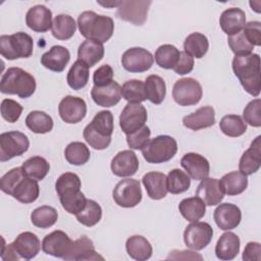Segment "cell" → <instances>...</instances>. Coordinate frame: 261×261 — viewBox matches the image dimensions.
<instances>
[{
  "instance_id": "c3c4849f",
  "label": "cell",
  "mask_w": 261,
  "mask_h": 261,
  "mask_svg": "<svg viewBox=\"0 0 261 261\" xmlns=\"http://www.w3.org/2000/svg\"><path fill=\"white\" fill-rule=\"evenodd\" d=\"M167 191L173 195L185 193L191 186L190 176L178 168H174L169 171L166 176Z\"/></svg>"
},
{
  "instance_id": "ab89813d",
  "label": "cell",
  "mask_w": 261,
  "mask_h": 261,
  "mask_svg": "<svg viewBox=\"0 0 261 261\" xmlns=\"http://www.w3.org/2000/svg\"><path fill=\"white\" fill-rule=\"evenodd\" d=\"M145 88L147 93V99L155 104H161L166 95V85L164 80L156 74L147 76L145 81Z\"/></svg>"
},
{
  "instance_id": "ba28073f",
  "label": "cell",
  "mask_w": 261,
  "mask_h": 261,
  "mask_svg": "<svg viewBox=\"0 0 261 261\" xmlns=\"http://www.w3.org/2000/svg\"><path fill=\"white\" fill-rule=\"evenodd\" d=\"M203 90L200 83L193 77L176 81L172 88V98L179 106H192L200 102Z\"/></svg>"
},
{
  "instance_id": "2e32d148",
  "label": "cell",
  "mask_w": 261,
  "mask_h": 261,
  "mask_svg": "<svg viewBox=\"0 0 261 261\" xmlns=\"http://www.w3.org/2000/svg\"><path fill=\"white\" fill-rule=\"evenodd\" d=\"M70 238L62 230H54L42 241V250L47 255L64 259L72 245Z\"/></svg>"
},
{
  "instance_id": "f5cc1de1",
  "label": "cell",
  "mask_w": 261,
  "mask_h": 261,
  "mask_svg": "<svg viewBox=\"0 0 261 261\" xmlns=\"http://www.w3.org/2000/svg\"><path fill=\"white\" fill-rule=\"evenodd\" d=\"M0 109L1 116L3 117V119L10 123L16 122L19 119L21 112L23 110L22 106L12 99H3L1 102Z\"/></svg>"
},
{
  "instance_id": "60d3db41",
  "label": "cell",
  "mask_w": 261,
  "mask_h": 261,
  "mask_svg": "<svg viewBox=\"0 0 261 261\" xmlns=\"http://www.w3.org/2000/svg\"><path fill=\"white\" fill-rule=\"evenodd\" d=\"M89 67L82 62L81 60H76L67 72V84L72 90H81L86 87L89 82Z\"/></svg>"
},
{
  "instance_id": "836d02e7",
  "label": "cell",
  "mask_w": 261,
  "mask_h": 261,
  "mask_svg": "<svg viewBox=\"0 0 261 261\" xmlns=\"http://www.w3.org/2000/svg\"><path fill=\"white\" fill-rule=\"evenodd\" d=\"M40 194V187L38 180L24 176L13 190L11 196L18 202L30 204L35 202Z\"/></svg>"
},
{
  "instance_id": "7dc6e473",
  "label": "cell",
  "mask_w": 261,
  "mask_h": 261,
  "mask_svg": "<svg viewBox=\"0 0 261 261\" xmlns=\"http://www.w3.org/2000/svg\"><path fill=\"white\" fill-rule=\"evenodd\" d=\"M77 221L85 226L92 227L96 225L102 218V208L94 200L87 199L85 208L75 215Z\"/></svg>"
},
{
  "instance_id": "6125c7cd",
  "label": "cell",
  "mask_w": 261,
  "mask_h": 261,
  "mask_svg": "<svg viewBox=\"0 0 261 261\" xmlns=\"http://www.w3.org/2000/svg\"><path fill=\"white\" fill-rule=\"evenodd\" d=\"M98 4L103 5L105 7H118L121 4V1H106V2H101V1H97Z\"/></svg>"
},
{
  "instance_id": "d4e9b609",
  "label": "cell",
  "mask_w": 261,
  "mask_h": 261,
  "mask_svg": "<svg viewBox=\"0 0 261 261\" xmlns=\"http://www.w3.org/2000/svg\"><path fill=\"white\" fill-rule=\"evenodd\" d=\"M64 260H104V258L96 252L92 240L83 236L72 242L70 250Z\"/></svg>"
},
{
  "instance_id": "4fadbf2b",
  "label": "cell",
  "mask_w": 261,
  "mask_h": 261,
  "mask_svg": "<svg viewBox=\"0 0 261 261\" xmlns=\"http://www.w3.org/2000/svg\"><path fill=\"white\" fill-rule=\"evenodd\" d=\"M154 56L150 51L141 47L127 49L121 57L122 67L129 72H144L151 68Z\"/></svg>"
},
{
  "instance_id": "52a82bcc",
  "label": "cell",
  "mask_w": 261,
  "mask_h": 261,
  "mask_svg": "<svg viewBox=\"0 0 261 261\" xmlns=\"http://www.w3.org/2000/svg\"><path fill=\"white\" fill-rule=\"evenodd\" d=\"M176 152V141L167 135H160L149 140L146 146L142 149L144 159L152 164L167 162L174 157Z\"/></svg>"
},
{
  "instance_id": "f907efd6",
  "label": "cell",
  "mask_w": 261,
  "mask_h": 261,
  "mask_svg": "<svg viewBox=\"0 0 261 261\" xmlns=\"http://www.w3.org/2000/svg\"><path fill=\"white\" fill-rule=\"evenodd\" d=\"M227 43L230 50L234 53L236 56L250 54L254 49V46L247 40L243 32H240L232 36H228Z\"/></svg>"
},
{
  "instance_id": "ffe728a7",
  "label": "cell",
  "mask_w": 261,
  "mask_h": 261,
  "mask_svg": "<svg viewBox=\"0 0 261 261\" xmlns=\"http://www.w3.org/2000/svg\"><path fill=\"white\" fill-rule=\"evenodd\" d=\"M91 97L98 106L112 107L116 105L122 97L121 87L115 81L103 87L94 86L91 90Z\"/></svg>"
},
{
  "instance_id": "816d5d0a",
  "label": "cell",
  "mask_w": 261,
  "mask_h": 261,
  "mask_svg": "<svg viewBox=\"0 0 261 261\" xmlns=\"http://www.w3.org/2000/svg\"><path fill=\"white\" fill-rule=\"evenodd\" d=\"M243 117L245 122L251 126H261V100L259 98H256L247 104L243 111Z\"/></svg>"
},
{
  "instance_id": "6da1fadb",
  "label": "cell",
  "mask_w": 261,
  "mask_h": 261,
  "mask_svg": "<svg viewBox=\"0 0 261 261\" xmlns=\"http://www.w3.org/2000/svg\"><path fill=\"white\" fill-rule=\"evenodd\" d=\"M82 181L73 172L62 173L55 182V190L62 208L69 214L76 215L87 203L85 195L81 192Z\"/></svg>"
},
{
  "instance_id": "3957f363",
  "label": "cell",
  "mask_w": 261,
  "mask_h": 261,
  "mask_svg": "<svg viewBox=\"0 0 261 261\" xmlns=\"http://www.w3.org/2000/svg\"><path fill=\"white\" fill-rule=\"evenodd\" d=\"M77 27L81 35L87 40L99 43L107 42L113 35V19L106 15L97 14L94 11H84L79 15Z\"/></svg>"
},
{
  "instance_id": "cb8c5ba5",
  "label": "cell",
  "mask_w": 261,
  "mask_h": 261,
  "mask_svg": "<svg viewBox=\"0 0 261 261\" xmlns=\"http://www.w3.org/2000/svg\"><path fill=\"white\" fill-rule=\"evenodd\" d=\"M70 59V53L67 48L55 45L51 49L45 52L41 57L42 65L54 72H61L65 69Z\"/></svg>"
},
{
  "instance_id": "f6af8a7d",
  "label": "cell",
  "mask_w": 261,
  "mask_h": 261,
  "mask_svg": "<svg viewBox=\"0 0 261 261\" xmlns=\"http://www.w3.org/2000/svg\"><path fill=\"white\" fill-rule=\"evenodd\" d=\"M91 153L86 144L82 142L69 143L64 150V157L71 165H84L90 159Z\"/></svg>"
},
{
  "instance_id": "5b68a950",
  "label": "cell",
  "mask_w": 261,
  "mask_h": 261,
  "mask_svg": "<svg viewBox=\"0 0 261 261\" xmlns=\"http://www.w3.org/2000/svg\"><path fill=\"white\" fill-rule=\"evenodd\" d=\"M36 80L20 67H9L0 81V91L3 94L17 95L21 99L31 97L36 91Z\"/></svg>"
},
{
  "instance_id": "bcb514c9",
  "label": "cell",
  "mask_w": 261,
  "mask_h": 261,
  "mask_svg": "<svg viewBox=\"0 0 261 261\" xmlns=\"http://www.w3.org/2000/svg\"><path fill=\"white\" fill-rule=\"evenodd\" d=\"M220 130L228 137L237 138L244 135L247 130V123L245 120L236 114H228L221 118L219 122Z\"/></svg>"
},
{
  "instance_id": "ac0fdd59",
  "label": "cell",
  "mask_w": 261,
  "mask_h": 261,
  "mask_svg": "<svg viewBox=\"0 0 261 261\" xmlns=\"http://www.w3.org/2000/svg\"><path fill=\"white\" fill-rule=\"evenodd\" d=\"M216 225L222 230L236 228L242 220L241 209L231 203H222L216 207L213 213Z\"/></svg>"
},
{
  "instance_id": "83f0119b",
  "label": "cell",
  "mask_w": 261,
  "mask_h": 261,
  "mask_svg": "<svg viewBox=\"0 0 261 261\" xmlns=\"http://www.w3.org/2000/svg\"><path fill=\"white\" fill-rule=\"evenodd\" d=\"M186 127L200 130L212 126L215 123V111L211 106H203L182 118Z\"/></svg>"
},
{
  "instance_id": "91938a15",
  "label": "cell",
  "mask_w": 261,
  "mask_h": 261,
  "mask_svg": "<svg viewBox=\"0 0 261 261\" xmlns=\"http://www.w3.org/2000/svg\"><path fill=\"white\" fill-rule=\"evenodd\" d=\"M167 259H173V260H178V259H182V260H188V259H190V260H203V257L201 255L197 254L196 252H193V251L173 250L169 253V255L167 256Z\"/></svg>"
},
{
  "instance_id": "4316f807",
  "label": "cell",
  "mask_w": 261,
  "mask_h": 261,
  "mask_svg": "<svg viewBox=\"0 0 261 261\" xmlns=\"http://www.w3.org/2000/svg\"><path fill=\"white\" fill-rule=\"evenodd\" d=\"M12 244L20 259L24 260L35 258L42 247L39 238L31 231L21 232L16 237Z\"/></svg>"
},
{
  "instance_id": "d590c367",
  "label": "cell",
  "mask_w": 261,
  "mask_h": 261,
  "mask_svg": "<svg viewBox=\"0 0 261 261\" xmlns=\"http://www.w3.org/2000/svg\"><path fill=\"white\" fill-rule=\"evenodd\" d=\"M76 30V23L72 16L68 14H58L52 22L51 32L55 39L66 41L70 39Z\"/></svg>"
},
{
  "instance_id": "e0dca14e",
  "label": "cell",
  "mask_w": 261,
  "mask_h": 261,
  "mask_svg": "<svg viewBox=\"0 0 261 261\" xmlns=\"http://www.w3.org/2000/svg\"><path fill=\"white\" fill-rule=\"evenodd\" d=\"M139 159L132 150H123L118 152L111 160L110 167L114 175L119 177H128L139 169Z\"/></svg>"
},
{
  "instance_id": "94428289",
  "label": "cell",
  "mask_w": 261,
  "mask_h": 261,
  "mask_svg": "<svg viewBox=\"0 0 261 261\" xmlns=\"http://www.w3.org/2000/svg\"><path fill=\"white\" fill-rule=\"evenodd\" d=\"M1 259L3 261H18L20 259L12 243L5 245L3 240V246L1 250Z\"/></svg>"
},
{
  "instance_id": "e575fe53",
  "label": "cell",
  "mask_w": 261,
  "mask_h": 261,
  "mask_svg": "<svg viewBox=\"0 0 261 261\" xmlns=\"http://www.w3.org/2000/svg\"><path fill=\"white\" fill-rule=\"evenodd\" d=\"M178 210L181 216L190 222L200 220L206 213V205L199 197L186 198L180 201Z\"/></svg>"
},
{
  "instance_id": "277c9868",
  "label": "cell",
  "mask_w": 261,
  "mask_h": 261,
  "mask_svg": "<svg viewBox=\"0 0 261 261\" xmlns=\"http://www.w3.org/2000/svg\"><path fill=\"white\" fill-rule=\"evenodd\" d=\"M114 129L113 114L109 110L96 113L92 121L84 129V139L95 150H104L111 143Z\"/></svg>"
},
{
  "instance_id": "484cf974",
  "label": "cell",
  "mask_w": 261,
  "mask_h": 261,
  "mask_svg": "<svg viewBox=\"0 0 261 261\" xmlns=\"http://www.w3.org/2000/svg\"><path fill=\"white\" fill-rule=\"evenodd\" d=\"M196 196L207 206L218 205L224 198V194L219 186V180L212 177H206L201 180L197 188Z\"/></svg>"
},
{
  "instance_id": "6f0895ef",
  "label": "cell",
  "mask_w": 261,
  "mask_h": 261,
  "mask_svg": "<svg viewBox=\"0 0 261 261\" xmlns=\"http://www.w3.org/2000/svg\"><path fill=\"white\" fill-rule=\"evenodd\" d=\"M194 68V58L190 56L185 51L180 52L179 58L175 64V66L172 68L175 73L179 75H184L187 73H190Z\"/></svg>"
},
{
  "instance_id": "8992f818",
  "label": "cell",
  "mask_w": 261,
  "mask_h": 261,
  "mask_svg": "<svg viewBox=\"0 0 261 261\" xmlns=\"http://www.w3.org/2000/svg\"><path fill=\"white\" fill-rule=\"evenodd\" d=\"M34 50L33 38L23 32L0 37V53L8 60L29 58Z\"/></svg>"
},
{
  "instance_id": "db71d44e",
  "label": "cell",
  "mask_w": 261,
  "mask_h": 261,
  "mask_svg": "<svg viewBox=\"0 0 261 261\" xmlns=\"http://www.w3.org/2000/svg\"><path fill=\"white\" fill-rule=\"evenodd\" d=\"M151 130L147 125H144L140 129L126 135V142L130 149L142 150L149 142Z\"/></svg>"
},
{
  "instance_id": "7bdbcfd3",
  "label": "cell",
  "mask_w": 261,
  "mask_h": 261,
  "mask_svg": "<svg viewBox=\"0 0 261 261\" xmlns=\"http://www.w3.org/2000/svg\"><path fill=\"white\" fill-rule=\"evenodd\" d=\"M58 213L54 207L44 205L36 208L31 213L32 223L39 228H49L56 223Z\"/></svg>"
},
{
  "instance_id": "b9f144b4",
  "label": "cell",
  "mask_w": 261,
  "mask_h": 261,
  "mask_svg": "<svg viewBox=\"0 0 261 261\" xmlns=\"http://www.w3.org/2000/svg\"><path fill=\"white\" fill-rule=\"evenodd\" d=\"M180 51L171 44H164L159 46L155 51V61L157 65L164 69H172L178 58Z\"/></svg>"
},
{
  "instance_id": "4dcf8cb0",
  "label": "cell",
  "mask_w": 261,
  "mask_h": 261,
  "mask_svg": "<svg viewBox=\"0 0 261 261\" xmlns=\"http://www.w3.org/2000/svg\"><path fill=\"white\" fill-rule=\"evenodd\" d=\"M104 56V46L102 43L86 40L77 49V59L84 62L88 67H93Z\"/></svg>"
},
{
  "instance_id": "11a10c76",
  "label": "cell",
  "mask_w": 261,
  "mask_h": 261,
  "mask_svg": "<svg viewBox=\"0 0 261 261\" xmlns=\"http://www.w3.org/2000/svg\"><path fill=\"white\" fill-rule=\"evenodd\" d=\"M247 38V40L253 46H260L261 45V22L254 20L246 22L243 31H242Z\"/></svg>"
},
{
  "instance_id": "f1b7e54d",
  "label": "cell",
  "mask_w": 261,
  "mask_h": 261,
  "mask_svg": "<svg viewBox=\"0 0 261 261\" xmlns=\"http://www.w3.org/2000/svg\"><path fill=\"white\" fill-rule=\"evenodd\" d=\"M240 238L231 232L226 231L220 236L215 246L216 257L223 261L234 259L240 252Z\"/></svg>"
},
{
  "instance_id": "7a4b0ae2",
  "label": "cell",
  "mask_w": 261,
  "mask_h": 261,
  "mask_svg": "<svg viewBox=\"0 0 261 261\" xmlns=\"http://www.w3.org/2000/svg\"><path fill=\"white\" fill-rule=\"evenodd\" d=\"M232 70L244 90L251 96L258 97L261 90L260 56L255 53L234 56Z\"/></svg>"
},
{
  "instance_id": "d6986e66",
  "label": "cell",
  "mask_w": 261,
  "mask_h": 261,
  "mask_svg": "<svg viewBox=\"0 0 261 261\" xmlns=\"http://www.w3.org/2000/svg\"><path fill=\"white\" fill-rule=\"evenodd\" d=\"M180 165L187 171V174L195 180L208 177L210 172L209 161L204 156L194 152L185 154L180 159Z\"/></svg>"
},
{
  "instance_id": "9a60e30c",
  "label": "cell",
  "mask_w": 261,
  "mask_h": 261,
  "mask_svg": "<svg viewBox=\"0 0 261 261\" xmlns=\"http://www.w3.org/2000/svg\"><path fill=\"white\" fill-rule=\"evenodd\" d=\"M151 1H121L117 7L116 15L135 25H142L145 23L151 5Z\"/></svg>"
},
{
  "instance_id": "1f68e13d",
  "label": "cell",
  "mask_w": 261,
  "mask_h": 261,
  "mask_svg": "<svg viewBox=\"0 0 261 261\" xmlns=\"http://www.w3.org/2000/svg\"><path fill=\"white\" fill-rule=\"evenodd\" d=\"M219 186L224 195L237 196L247 189L248 178L241 171H231L220 178Z\"/></svg>"
},
{
  "instance_id": "7c38bea8",
  "label": "cell",
  "mask_w": 261,
  "mask_h": 261,
  "mask_svg": "<svg viewBox=\"0 0 261 261\" xmlns=\"http://www.w3.org/2000/svg\"><path fill=\"white\" fill-rule=\"evenodd\" d=\"M148 113L141 103H128L122 109L119 116V125L125 134H132L143 127L147 121Z\"/></svg>"
},
{
  "instance_id": "ee69618b",
  "label": "cell",
  "mask_w": 261,
  "mask_h": 261,
  "mask_svg": "<svg viewBox=\"0 0 261 261\" xmlns=\"http://www.w3.org/2000/svg\"><path fill=\"white\" fill-rule=\"evenodd\" d=\"M121 95L128 103H142L146 101L145 83L140 80L126 81L121 87Z\"/></svg>"
},
{
  "instance_id": "f546056e",
  "label": "cell",
  "mask_w": 261,
  "mask_h": 261,
  "mask_svg": "<svg viewBox=\"0 0 261 261\" xmlns=\"http://www.w3.org/2000/svg\"><path fill=\"white\" fill-rule=\"evenodd\" d=\"M142 182L147 191L148 196L153 200L163 199L167 194V180L166 175L159 171L147 172Z\"/></svg>"
},
{
  "instance_id": "7402d4cb",
  "label": "cell",
  "mask_w": 261,
  "mask_h": 261,
  "mask_svg": "<svg viewBox=\"0 0 261 261\" xmlns=\"http://www.w3.org/2000/svg\"><path fill=\"white\" fill-rule=\"evenodd\" d=\"M261 166V137L258 136L244 152L240 159L239 171L245 175H251L259 170Z\"/></svg>"
},
{
  "instance_id": "9f6ffc18",
  "label": "cell",
  "mask_w": 261,
  "mask_h": 261,
  "mask_svg": "<svg viewBox=\"0 0 261 261\" xmlns=\"http://www.w3.org/2000/svg\"><path fill=\"white\" fill-rule=\"evenodd\" d=\"M113 69L109 64H103L98 67L93 74L94 86L103 87L110 84L113 81Z\"/></svg>"
},
{
  "instance_id": "680465c9",
  "label": "cell",
  "mask_w": 261,
  "mask_h": 261,
  "mask_svg": "<svg viewBox=\"0 0 261 261\" xmlns=\"http://www.w3.org/2000/svg\"><path fill=\"white\" fill-rule=\"evenodd\" d=\"M243 260L245 261H260L261 246L257 242H249L243 252Z\"/></svg>"
},
{
  "instance_id": "30bf717a",
  "label": "cell",
  "mask_w": 261,
  "mask_h": 261,
  "mask_svg": "<svg viewBox=\"0 0 261 261\" xmlns=\"http://www.w3.org/2000/svg\"><path fill=\"white\" fill-rule=\"evenodd\" d=\"M114 202L122 208H133L142 201V190L139 180L134 178L121 179L112 192Z\"/></svg>"
},
{
  "instance_id": "f35d334b",
  "label": "cell",
  "mask_w": 261,
  "mask_h": 261,
  "mask_svg": "<svg viewBox=\"0 0 261 261\" xmlns=\"http://www.w3.org/2000/svg\"><path fill=\"white\" fill-rule=\"evenodd\" d=\"M21 168L25 176L36 180H42L48 174L50 164L41 156H33L22 163Z\"/></svg>"
},
{
  "instance_id": "8d00e7d4",
  "label": "cell",
  "mask_w": 261,
  "mask_h": 261,
  "mask_svg": "<svg viewBox=\"0 0 261 261\" xmlns=\"http://www.w3.org/2000/svg\"><path fill=\"white\" fill-rule=\"evenodd\" d=\"M25 125L35 134H47L53 128L52 117L44 111H31L25 117Z\"/></svg>"
},
{
  "instance_id": "9c48e42d",
  "label": "cell",
  "mask_w": 261,
  "mask_h": 261,
  "mask_svg": "<svg viewBox=\"0 0 261 261\" xmlns=\"http://www.w3.org/2000/svg\"><path fill=\"white\" fill-rule=\"evenodd\" d=\"M30 141L27 135L18 130L2 133L0 135V161L5 162L28 151Z\"/></svg>"
},
{
  "instance_id": "d6a6232c",
  "label": "cell",
  "mask_w": 261,
  "mask_h": 261,
  "mask_svg": "<svg viewBox=\"0 0 261 261\" xmlns=\"http://www.w3.org/2000/svg\"><path fill=\"white\" fill-rule=\"evenodd\" d=\"M125 249L132 259L145 261L151 258L153 249L150 242L143 236H133L126 240Z\"/></svg>"
},
{
  "instance_id": "74e56055",
  "label": "cell",
  "mask_w": 261,
  "mask_h": 261,
  "mask_svg": "<svg viewBox=\"0 0 261 261\" xmlns=\"http://www.w3.org/2000/svg\"><path fill=\"white\" fill-rule=\"evenodd\" d=\"M209 48V41L204 34L201 33H192L190 34L185 42H184V49L185 52L188 53L193 58H202L207 53Z\"/></svg>"
},
{
  "instance_id": "603a6c76",
  "label": "cell",
  "mask_w": 261,
  "mask_h": 261,
  "mask_svg": "<svg viewBox=\"0 0 261 261\" xmlns=\"http://www.w3.org/2000/svg\"><path fill=\"white\" fill-rule=\"evenodd\" d=\"M219 24L227 36L236 35L242 32L246 24V13L239 7L227 8L221 13Z\"/></svg>"
},
{
  "instance_id": "681fc988",
  "label": "cell",
  "mask_w": 261,
  "mask_h": 261,
  "mask_svg": "<svg viewBox=\"0 0 261 261\" xmlns=\"http://www.w3.org/2000/svg\"><path fill=\"white\" fill-rule=\"evenodd\" d=\"M25 176L23 173V170L20 167H15L9 170L7 173H5L1 179H0V189L3 193L10 195L12 194L15 187L18 185V182Z\"/></svg>"
},
{
  "instance_id": "5bb4252c",
  "label": "cell",
  "mask_w": 261,
  "mask_h": 261,
  "mask_svg": "<svg viewBox=\"0 0 261 261\" xmlns=\"http://www.w3.org/2000/svg\"><path fill=\"white\" fill-rule=\"evenodd\" d=\"M60 118L70 124L82 121L87 114V104L84 99L74 96H65L58 105Z\"/></svg>"
},
{
  "instance_id": "8fae6325",
  "label": "cell",
  "mask_w": 261,
  "mask_h": 261,
  "mask_svg": "<svg viewBox=\"0 0 261 261\" xmlns=\"http://www.w3.org/2000/svg\"><path fill=\"white\" fill-rule=\"evenodd\" d=\"M213 237V228L207 222L194 221L184 231V242L192 250L200 251L206 248Z\"/></svg>"
},
{
  "instance_id": "44dd1931",
  "label": "cell",
  "mask_w": 261,
  "mask_h": 261,
  "mask_svg": "<svg viewBox=\"0 0 261 261\" xmlns=\"http://www.w3.org/2000/svg\"><path fill=\"white\" fill-rule=\"evenodd\" d=\"M52 12L45 5L31 7L25 15L27 25L36 33H45L52 27Z\"/></svg>"
}]
</instances>
